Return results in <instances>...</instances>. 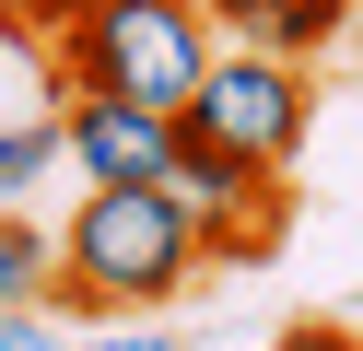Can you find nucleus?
Returning a JSON list of instances; mask_svg holds the SVG:
<instances>
[{"instance_id":"20e7f679","label":"nucleus","mask_w":363,"mask_h":351,"mask_svg":"<svg viewBox=\"0 0 363 351\" xmlns=\"http://www.w3.org/2000/svg\"><path fill=\"white\" fill-rule=\"evenodd\" d=\"M152 187L188 211L199 257H223V269L269 257V246H281V223H293V176H269V164L223 152V140H188V129H176V152H164V176H152Z\"/></svg>"},{"instance_id":"0eeeda50","label":"nucleus","mask_w":363,"mask_h":351,"mask_svg":"<svg viewBox=\"0 0 363 351\" xmlns=\"http://www.w3.org/2000/svg\"><path fill=\"white\" fill-rule=\"evenodd\" d=\"M48 106H59V59H48V35L0 0V129H12V117H48Z\"/></svg>"},{"instance_id":"423d86ee","label":"nucleus","mask_w":363,"mask_h":351,"mask_svg":"<svg viewBox=\"0 0 363 351\" xmlns=\"http://www.w3.org/2000/svg\"><path fill=\"white\" fill-rule=\"evenodd\" d=\"M223 47H269V59H316L352 35V0H199Z\"/></svg>"},{"instance_id":"f03ea898","label":"nucleus","mask_w":363,"mask_h":351,"mask_svg":"<svg viewBox=\"0 0 363 351\" xmlns=\"http://www.w3.org/2000/svg\"><path fill=\"white\" fill-rule=\"evenodd\" d=\"M211 12L199 0H82V23L48 47L59 59V94H129V106L176 117L188 82L211 70Z\"/></svg>"},{"instance_id":"f257e3e1","label":"nucleus","mask_w":363,"mask_h":351,"mask_svg":"<svg viewBox=\"0 0 363 351\" xmlns=\"http://www.w3.org/2000/svg\"><path fill=\"white\" fill-rule=\"evenodd\" d=\"M199 281V234L164 187H82V211L48 234L59 316H164Z\"/></svg>"},{"instance_id":"39448f33","label":"nucleus","mask_w":363,"mask_h":351,"mask_svg":"<svg viewBox=\"0 0 363 351\" xmlns=\"http://www.w3.org/2000/svg\"><path fill=\"white\" fill-rule=\"evenodd\" d=\"M176 152V117L129 106V94H59V164L82 187H152Z\"/></svg>"},{"instance_id":"6e6552de","label":"nucleus","mask_w":363,"mask_h":351,"mask_svg":"<svg viewBox=\"0 0 363 351\" xmlns=\"http://www.w3.org/2000/svg\"><path fill=\"white\" fill-rule=\"evenodd\" d=\"M48 176H59V106H48V117H12V129H0V211H24Z\"/></svg>"},{"instance_id":"9d476101","label":"nucleus","mask_w":363,"mask_h":351,"mask_svg":"<svg viewBox=\"0 0 363 351\" xmlns=\"http://www.w3.org/2000/svg\"><path fill=\"white\" fill-rule=\"evenodd\" d=\"M0 351H59V328L35 316V304H0Z\"/></svg>"},{"instance_id":"f8f14e48","label":"nucleus","mask_w":363,"mask_h":351,"mask_svg":"<svg viewBox=\"0 0 363 351\" xmlns=\"http://www.w3.org/2000/svg\"><path fill=\"white\" fill-rule=\"evenodd\" d=\"M59 351H176L164 328H94V340H59Z\"/></svg>"},{"instance_id":"1a4fd4ad","label":"nucleus","mask_w":363,"mask_h":351,"mask_svg":"<svg viewBox=\"0 0 363 351\" xmlns=\"http://www.w3.org/2000/svg\"><path fill=\"white\" fill-rule=\"evenodd\" d=\"M35 293H48V223L0 211V304H35Z\"/></svg>"},{"instance_id":"9b49d317","label":"nucleus","mask_w":363,"mask_h":351,"mask_svg":"<svg viewBox=\"0 0 363 351\" xmlns=\"http://www.w3.org/2000/svg\"><path fill=\"white\" fill-rule=\"evenodd\" d=\"M269 351H363V340H352V328H328V316H305V328H281Z\"/></svg>"},{"instance_id":"7ed1b4c3","label":"nucleus","mask_w":363,"mask_h":351,"mask_svg":"<svg viewBox=\"0 0 363 351\" xmlns=\"http://www.w3.org/2000/svg\"><path fill=\"white\" fill-rule=\"evenodd\" d=\"M176 129L223 140V152L269 164V176H293V152H305V129H316V82H305V59H269V47H211V70H199L188 106H176Z\"/></svg>"}]
</instances>
